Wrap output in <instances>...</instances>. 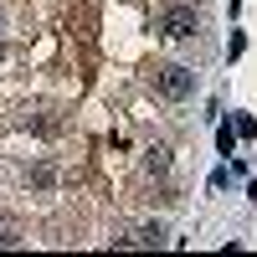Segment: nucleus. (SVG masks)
<instances>
[{"mask_svg": "<svg viewBox=\"0 0 257 257\" xmlns=\"http://www.w3.org/2000/svg\"><path fill=\"white\" fill-rule=\"evenodd\" d=\"M134 242H139V247H160V242H165V231H160V226H144Z\"/></svg>", "mask_w": 257, "mask_h": 257, "instance_id": "3", "label": "nucleus"}, {"mask_svg": "<svg viewBox=\"0 0 257 257\" xmlns=\"http://www.w3.org/2000/svg\"><path fill=\"white\" fill-rule=\"evenodd\" d=\"M155 88H160L165 98H185L190 88H196V77H190V67H175V62H170V67L155 72Z\"/></svg>", "mask_w": 257, "mask_h": 257, "instance_id": "1", "label": "nucleus"}, {"mask_svg": "<svg viewBox=\"0 0 257 257\" xmlns=\"http://www.w3.org/2000/svg\"><path fill=\"white\" fill-rule=\"evenodd\" d=\"M242 52H247V36H242V31H231V41H226V57H231V62H237Z\"/></svg>", "mask_w": 257, "mask_h": 257, "instance_id": "4", "label": "nucleus"}, {"mask_svg": "<svg viewBox=\"0 0 257 257\" xmlns=\"http://www.w3.org/2000/svg\"><path fill=\"white\" fill-rule=\"evenodd\" d=\"M237 134H242V139H252V134H257V123H252L247 113H237Z\"/></svg>", "mask_w": 257, "mask_h": 257, "instance_id": "5", "label": "nucleus"}, {"mask_svg": "<svg viewBox=\"0 0 257 257\" xmlns=\"http://www.w3.org/2000/svg\"><path fill=\"white\" fill-rule=\"evenodd\" d=\"M160 31H165V36H175V41H185V36H196V11H185V6H175V11H165V21H160Z\"/></svg>", "mask_w": 257, "mask_h": 257, "instance_id": "2", "label": "nucleus"}]
</instances>
